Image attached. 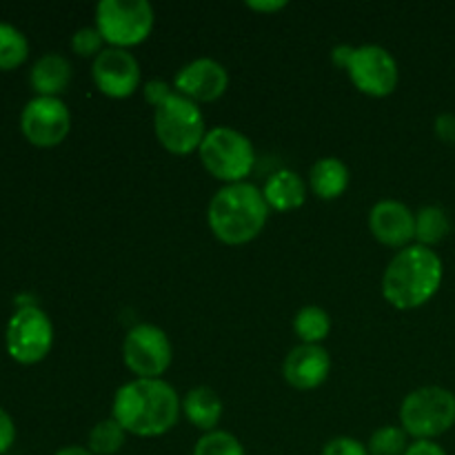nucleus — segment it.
Listing matches in <instances>:
<instances>
[{
	"label": "nucleus",
	"instance_id": "473e14b6",
	"mask_svg": "<svg viewBox=\"0 0 455 455\" xmlns=\"http://www.w3.org/2000/svg\"><path fill=\"white\" fill-rule=\"evenodd\" d=\"M351 49H354L351 44H338V47L331 52L333 65H338V67H342V69H345L347 60H349V56H351Z\"/></svg>",
	"mask_w": 455,
	"mask_h": 455
},
{
	"label": "nucleus",
	"instance_id": "bb28decb",
	"mask_svg": "<svg viewBox=\"0 0 455 455\" xmlns=\"http://www.w3.org/2000/svg\"><path fill=\"white\" fill-rule=\"evenodd\" d=\"M323 455H369V449L360 440L340 435V438H333L324 444Z\"/></svg>",
	"mask_w": 455,
	"mask_h": 455
},
{
	"label": "nucleus",
	"instance_id": "f8f14e48",
	"mask_svg": "<svg viewBox=\"0 0 455 455\" xmlns=\"http://www.w3.org/2000/svg\"><path fill=\"white\" fill-rule=\"evenodd\" d=\"M92 78L98 92L114 100H123L140 87V62L129 49L105 47L93 58Z\"/></svg>",
	"mask_w": 455,
	"mask_h": 455
},
{
	"label": "nucleus",
	"instance_id": "2f4dec72",
	"mask_svg": "<svg viewBox=\"0 0 455 455\" xmlns=\"http://www.w3.org/2000/svg\"><path fill=\"white\" fill-rule=\"evenodd\" d=\"M247 7L260 13H274L287 7V3H284V0H265V3H262V0H249Z\"/></svg>",
	"mask_w": 455,
	"mask_h": 455
},
{
	"label": "nucleus",
	"instance_id": "a211bd4d",
	"mask_svg": "<svg viewBox=\"0 0 455 455\" xmlns=\"http://www.w3.org/2000/svg\"><path fill=\"white\" fill-rule=\"evenodd\" d=\"M29 80L38 96L58 98L71 83V62L60 53H44L31 67Z\"/></svg>",
	"mask_w": 455,
	"mask_h": 455
},
{
	"label": "nucleus",
	"instance_id": "f03ea898",
	"mask_svg": "<svg viewBox=\"0 0 455 455\" xmlns=\"http://www.w3.org/2000/svg\"><path fill=\"white\" fill-rule=\"evenodd\" d=\"M443 278V258L429 247L409 244L387 265L382 274V296L398 311L420 309L440 291Z\"/></svg>",
	"mask_w": 455,
	"mask_h": 455
},
{
	"label": "nucleus",
	"instance_id": "9b49d317",
	"mask_svg": "<svg viewBox=\"0 0 455 455\" xmlns=\"http://www.w3.org/2000/svg\"><path fill=\"white\" fill-rule=\"evenodd\" d=\"M20 129L34 147H56L69 136L71 114L60 98L36 96L22 109Z\"/></svg>",
	"mask_w": 455,
	"mask_h": 455
},
{
	"label": "nucleus",
	"instance_id": "7ed1b4c3",
	"mask_svg": "<svg viewBox=\"0 0 455 455\" xmlns=\"http://www.w3.org/2000/svg\"><path fill=\"white\" fill-rule=\"evenodd\" d=\"M269 212L262 189L251 182H235L216 191L209 203L207 222L220 243L240 247L262 234L269 220Z\"/></svg>",
	"mask_w": 455,
	"mask_h": 455
},
{
	"label": "nucleus",
	"instance_id": "0eeeda50",
	"mask_svg": "<svg viewBox=\"0 0 455 455\" xmlns=\"http://www.w3.org/2000/svg\"><path fill=\"white\" fill-rule=\"evenodd\" d=\"M156 25V12L147 0H100L96 27L109 47L129 49L145 43Z\"/></svg>",
	"mask_w": 455,
	"mask_h": 455
},
{
	"label": "nucleus",
	"instance_id": "4468645a",
	"mask_svg": "<svg viewBox=\"0 0 455 455\" xmlns=\"http://www.w3.org/2000/svg\"><path fill=\"white\" fill-rule=\"evenodd\" d=\"M369 231L380 244L400 251L416 240V213L400 200H380L369 212Z\"/></svg>",
	"mask_w": 455,
	"mask_h": 455
},
{
	"label": "nucleus",
	"instance_id": "c85d7f7f",
	"mask_svg": "<svg viewBox=\"0 0 455 455\" xmlns=\"http://www.w3.org/2000/svg\"><path fill=\"white\" fill-rule=\"evenodd\" d=\"M434 133L444 145H455V114H440L434 123Z\"/></svg>",
	"mask_w": 455,
	"mask_h": 455
},
{
	"label": "nucleus",
	"instance_id": "aec40b11",
	"mask_svg": "<svg viewBox=\"0 0 455 455\" xmlns=\"http://www.w3.org/2000/svg\"><path fill=\"white\" fill-rule=\"evenodd\" d=\"M451 234L449 213L438 204H427L416 213V244L434 249Z\"/></svg>",
	"mask_w": 455,
	"mask_h": 455
},
{
	"label": "nucleus",
	"instance_id": "dca6fc26",
	"mask_svg": "<svg viewBox=\"0 0 455 455\" xmlns=\"http://www.w3.org/2000/svg\"><path fill=\"white\" fill-rule=\"evenodd\" d=\"M262 196H265L271 212L287 213L293 212V209H300L305 204L307 185L296 172H291V169H280V172L271 173L267 178L265 187H262Z\"/></svg>",
	"mask_w": 455,
	"mask_h": 455
},
{
	"label": "nucleus",
	"instance_id": "412c9836",
	"mask_svg": "<svg viewBox=\"0 0 455 455\" xmlns=\"http://www.w3.org/2000/svg\"><path fill=\"white\" fill-rule=\"evenodd\" d=\"M293 333L302 345H323L331 333V315L318 305H307L293 315Z\"/></svg>",
	"mask_w": 455,
	"mask_h": 455
},
{
	"label": "nucleus",
	"instance_id": "39448f33",
	"mask_svg": "<svg viewBox=\"0 0 455 455\" xmlns=\"http://www.w3.org/2000/svg\"><path fill=\"white\" fill-rule=\"evenodd\" d=\"M400 427L413 440L440 438L455 427V394L438 385L411 391L400 404Z\"/></svg>",
	"mask_w": 455,
	"mask_h": 455
},
{
	"label": "nucleus",
	"instance_id": "cd10ccee",
	"mask_svg": "<svg viewBox=\"0 0 455 455\" xmlns=\"http://www.w3.org/2000/svg\"><path fill=\"white\" fill-rule=\"evenodd\" d=\"M142 92H145V100L156 109V107H160L163 102H167L169 98L176 93V89H173L169 83H164V80H149Z\"/></svg>",
	"mask_w": 455,
	"mask_h": 455
},
{
	"label": "nucleus",
	"instance_id": "72a5a7b5",
	"mask_svg": "<svg viewBox=\"0 0 455 455\" xmlns=\"http://www.w3.org/2000/svg\"><path fill=\"white\" fill-rule=\"evenodd\" d=\"M56 455H96V453L89 451L87 447H65V449H60Z\"/></svg>",
	"mask_w": 455,
	"mask_h": 455
},
{
	"label": "nucleus",
	"instance_id": "393cba45",
	"mask_svg": "<svg viewBox=\"0 0 455 455\" xmlns=\"http://www.w3.org/2000/svg\"><path fill=\"white\" fill-rule=\"evenodd\" d=\"M194 455H247L243 443L229 431H212L196 443Z\"/></svg>",
	"mask_w": 455,
	"mask_h": 455
},
{
	"label": "nucleus",
	"instance_id": "f3484780",
	"mask_svg": "<svg viewBox=\"0 0 455 455\" xmlns=\"http://www.w3.org/2000/svg\"><path fill=\"white\" fill-rule=\"evenodd\" d=\"M222 400L216 394V389L207 385H198L194 389L187 391V395L182 398V413L187 416V420L196 427V429L204 431V434H212L216 431V427L222 420Z\"/></svg>",
	"mask_w": 455,
	"mask_h": 455
},
{
	"label": "nucleus",
	"instance_id": "f257e3e1",
	"mask_svg": "<svg viewBox=\"0 0 455 455\" xmlns=\"http://www.w3.org/2000/svg\"><path fill=\"white\" fill-rule=\"evenodd\" d=\"M182 400L163 378H133L120 387L111 404V418L127 434L158 438L178 425Z\"/></svg>",
	"mask_w": 455,
	"mask_h": 455
},
{
	"label": "nucleus",
	"instance_id": "423d86ee",
	"mask_svg": "<svg viewBox=\"0 0 455 455\" xmlns=\"http://www.w3.org/2000/svg\"><path fill=\"white\" fill-rule=\"evenodd\" d=\"M154 132L169 154L189 156L200 149L209 129L200 107L189 98L173 93L154 109Z\"/></svg>",
	"mask_w": 455,
	"mask_h": 455
},
{
	"label": "nucleus",
	"instance_id": "a878e982",
	"mask_svg": "<svg viewBox=\"0 0 455 455\" xmlns=\"http://www.w3.org/2000/svg\"><path fill=\"white\" fill-rule=\"evenodd\" d=\"M71 49L78 53L80 58H96L98 53L105 49V38L98 31V27H80L74 36H71Z\"/></svg>",
	"mask_w": 455,
	"mask_h": 455
},
{
	"label": "nucleus",
	"instance_id": "7c9ffc66",
	"mask_svg": "<svg viewBox=\"0 0 455 455\" xmlns=\"http://www.w3.org/2000/svg\"><path fill=\"white\" fill-rule=\"evenodd\" d=\"M404 455H447L435 440H413Z\"/></svg>",
	"mask_w": 455,
	"mask_h": 455
},
{
	"label": "nucleus",
	"instance_id": "c756f323",
	"mask_svg": "<svg viewBox=\"0 0 455 455\" xmlns=\"http://www.w3.org/2000/svg\"><path fill=\"white\" fill-rule=\"evenodd\" d=\"M16 440V427H13L12 416L4 409H0V455L7 453Z\"/></svg>",
	"mask_w": 455,
	"mask_h": 455
},
{
	"label": "nucleus",
	"instance_id": "b1692460",
	"mask_svg": "<svg viewBox=\"0 0 455 455\" xmlns=\"http://www.w3.org/2000/svg\"><path fill=\"white\" fill-rule=\"evenodd\" d=\"M407 431L403 427L385 425L376 429L369 438V455H404L409 449Z\"/></svg>",
	"mask_w": 455,
	"mask_h": 455
},
{
	"label": "nucleus",
	"instance_id": "20e7f679",
	"mask_svg": "<svg viewBox=\"0 0 455 455\" xmlns=\"http://www.w3.org/2000/svg\"><path fill=\"white\" fill-rule=\"evenodd\" d=\"M200 163L216 180L225 185L247 182L256 167L253 142L234 127H213L198 149Z\"/></svg>",
	"mask_w": 455,
	"mask_h": 455
},
{
	"label": "nucleus",
	"instance_id": "1a4fd4ad",
	"mask_svg": "<svg viewBox=\"0 0 455 455\" xmlns=\"http://www.w3.org/2000/svg\"><path fill=\"white\" fill-rule=\"evenodd\" d=\"M173 360V347L167 333L149 323L127 331L123 340V363L136 378H160Z\"/></svg>",
	"mask_w": 455,
	"mask_h": 455
},
{
	"label": "nucleus",
	"instance_id": "5701e85b",
	"mask_svg": "<svg viewBox=\"0 0 455 455\" xmlns=\"http://www.w3.org/2000/svg\"><path fill=\"white\" fill-rule=\"evenodd\" d=\"M29 56L25 34L13 25L0 22V69H16Z\"/></svg>",
	"mask_w": 455,
	"mask_h": 455
},
{
	"label": "nucleus",
	"instance_id": "ddd939ff",
	"mask_svg": "<svg viewBox=\"0 0 455 455\" xmlns=\"http://www.w3.org/2000/svg\"><path fill=\"white\" fill-rule=\"evenodd\" d=\"M173 89L180 96L194 100L196 105L213 102L225 96L229 89V71L213 58H196L178 71Z\"/></svg>",
	"mask_w": 455,
	"mask_h": 455
},
{
	"label": "nucleus",
	"instance_id": "6ab92c4d",
	"mask_svg": "<svg viewBox=\"0 0 455 455\" xmlns=\"http://www.w3.org/2000/svg\"><path fill=\"white\" fill-rule=\"evenodd\" d=\"M351 180L349 167L340 158H320L311 164L309 172V187L318 198L336 200L347 191Z\"/></svg>",
	"mask_w": 455,
	"mask_h": 455
},
{
	"label": "nucleus",
	"instance_id": "2eb2a0df",
	"mask_svg": "<svg viewBox=\"0 0 455 455\" xmlns=\"http://www.w3.org/2000/svg\"><path fill=\"white\" fill-rule=\"evenodd\" d=\"M331 373V355L323 345H298L283 363V378L298 391H314L327 382Z\"/></svg>",
	"mask_w": 455,
	"mask_h": 455
},
{
	"label": "nucleus",
	"instance_id": "9d476101",
	"mask_svg": "<svg viewBox=\"0 0 455 455\" xmlns=\"http://www.w3.org/2000/svg\"><path fill=\"white\" fill-rule=\"evenodd\" d=\"M53 347V324L43 309L20 307L7 324V351L16 363L36 364L49 355Z\"/></svg>",
	"mask_w": 455,
	"mask_h": 455
},
{
	"label": "nucleus",
	"instance_id": "6e6552de",
	"mask_svg": "<svg viewBox=\"0 0 455 455\" xmlns=\"http://www.w3.org/2000/svg\"><path fill=\"white\" fill-rule=\"evenodd\" d=\"M345 71L354 87L371 98L391 96L400 80V69L394 53L380 44H360V47L351 49Z\"/></svg>",
	"mask_w": 455,
	"mask_h": 455
},
{
	"label": "nucleus",
	"instance_id": "4be33fe9",
	"mask_svg": "<svg viewBox=\"0 0 455 455\" xmlns=\"http://www.w3.org/2000/svg\"><path fill=\"white\" fill-rule=\"evenodd\" d=\"M124 440H127V431L118 425V420L105 418L89 431L87 449L96 455H116L124 447Z\"/></svg>",
	"mask_w": 455,
	"mask_h": 455
}]
</instances>
